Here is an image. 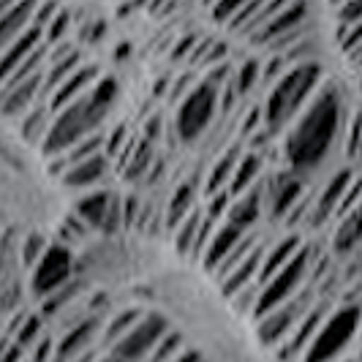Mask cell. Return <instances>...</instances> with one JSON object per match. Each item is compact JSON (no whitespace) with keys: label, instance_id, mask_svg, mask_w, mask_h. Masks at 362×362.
Wrapping results in <instances>:
<instances>
[{"label":"cell","instance_id":"6da1fadb","mask_svg":"<svg viewBox=\"0 0 362 362\" xmlns=\"http://www.w3.org/2000/svg\"><path fill=\"white\" fill-rule=\"evenodd\" d=\"M341 131V98L335 88L319 90L308 101L286 136V158L294 169H313L327 158Z\"/></svg>","mask_w":362,"mask_h":362},{"label":"cell","instance_id":"7a4b0ae2","mask_svg":"<svg viewBox=\"0 0 362 362\" xmlns=\"http://www.w3.org/2000/svg\"><path fill=\"white\" fill-rule=\"evenodd\" d=\"M322 82V66L313 60H303L291 66L286 74H281L272 85L264 107V120L270 131L289 126L297 120V115L308 107V101L316 95V88Z\"/></svg>","mask_w":362,"mask_h":362},{"label":"cell","instance_id":"3957f363","mask_svg":"<svg viewBox=\"0 0 362 362\" xmlns=\"http://www.w3.org/2000/svg\"><path fill=\"white\" fill-rule=\"evenodd\" d=\"M107 112L109 109L101 107L90 93L82 95L79 101L69 104L66 109L54 112L49 134H47V139H44V145H41L44 156H47V158H54V156L66 153L71 145H76L79 139L95 134L98 126H101V120L107 117Z\"/></svg>","mask_w":362,"mask_h":362},{"label":"cell","instance_id":"277c9868","mask_svg":"<svg viewBox=\"0 0 362 362\" xmlns=\"http://www.w3.org/2000/svg\"><path fill=\"white\" fill-rule=\"evenodd\" d=\"M362 313L357 305H346L335 310L325 325L319 327V332L313 335L310 346L303 354V362H332L341 357L346 346L354 341L357 329H360Z\"/></svg>","mask_w":362,"mask_h":362},{"label":"cell","instance_id":"5b68a950","mask_svg":"<svg viewBox=\"0 0 362 362\" xmlns=\"http://www.w3.org/2000/svg\"><path fill=\"white\" fill-rule=\"evenodd\" d=\"M218 109V85H213L210 79L199 82L197 88L185 93L180 109H177V120L175 128L180 134L182 142H194L207 131V126L213 123V115Z\"/></svg>","mask_w":362,"mask_h":362},{"label":"cell","instance_id":"8992f818","mask_svg":"<svg viewBox=\"0 0 362 362\" xmlns=\"http://www.w3.org/2000/svg\"><path fill=\"white\" fill-rule=\"evenodd\" d=\"M308 264H310L308 248H300L297 256L291 259L284 270H278L267 284L259 286V297H256V305H254L256 319L264 316L267 310L278 308L281 303H286V300H291V297L297 294L300 284H303L305 275H308Z\"/></svg>","mask_w":362,"mask_h":362},{"label":"cell","instance_id":"52a82bcc","mask_svg":"<svg viewBox=\"0 0 362 362\" xmlns=\"http://www.w3.org/2000/svg\"><path fill=\"white\" fill-rule=\"evenodd\" d=\"M169 329H172V327H169L163 313H145L120 341H115V344L109 346V349H112V357H117V360H123V362L147 360L150 351L156 349V344L161 341Z\"/></svg>","mask_w":362,"mask_h":362},{"label":"cell","instance_id":"ba28073f","mask_svg":"<svg viewBox=\"0 0 362 362\" xmlns=\"http://www.w3.org/2000/svg\"><path fill=\"white\" fill-rule=\"evenodd\" d=\"M313 308V294L310 291H297L291 300L281 303L278 308L267 310L264 316H259V325H256V335L262 338L264 346H278L286 341L294 327L303 322V316Z\"/></svg>","mask_w":362,"mask_h":362},{"label":"cell","instance_id":"9c48e42d","mask_svg":"<svg viewBox=\"0 0 362 362\" xmlns=\"http://www.w3.org/2000/svg\"><path fill=\"white\" fill-rule=\"evenodd\" d=\"M33 278H30V289L36 294L38 300L49 297L57 289H63L69 281L74 278V256L69 251V245H47L44 256L36 262L33 267Z\"/></svg>","mask_w":362,"mask_h":362},{"label":"cell","instance_id":"30bf717a","mask_svg":"<svg viewBox=\"0 0 362 362\" xmlns=\"http://www.w3.org/2000/svg\"><path fill=\"white\" fill-rule=\"evenodd\" d=\"M38 93H44V69L0 90V115L22 117L28 109L38 104Z\"/></svg>","mask_w":362,"mask_h":362},{"label":"cell","instance_id":"8fae6325","mask_svg":"<svg viewBox=\"0 0 362 362\" xmlns=\"http://www.w3.org/2000/svg\"><path fill=\"white\" fill-rule=\"evenodd\" d=\"M41 44H44V30L30 22L11 44L6 47V52L0 54V90L6 88V82L19 71V66L36 52Z\"/></svg>","mask_w":362,"mask_h":362},{"label":"cell","instance_id":"7c38bea8","mask_svg":"<svg viewBox=\"0 0 362 362\" xmlns=\"http://www.w3.org/2000/svg\"><path fill=\"white\" fill-rule=\"evenodd\" d=\"M101 79V71H98V66L95 63H85V66H79L76 71L69 76V79H63L52 93H49V112H60V109H66L69 104L74 101H79L82 95H88L90 88Z\"/></svg>","mask_w":362,"mask_h":362},{"label":"cell","instance_id":"4fadbf2b","mask_svg":"<svg viewBox=\"0 0 362 362\" xmlns=\"http://www.w3.org/2000/svg\"><path fill=\"white\" fill-rule=\"evenodd\" d=\"M98 325H101V322H98L95 316H88V319H79L76 325L69 327V329L54 341L52 362H71L74 357H79L82 351L93 349Z\"/></svg>","mask_w":362,"mask_h":362},{"label":"cell","instance_id":"5bb4252c","mask_svg":"<svg viewBox=\"0 0 362 362\" xmlns=\"http://www.w3.org/2000/svg\"><path fill=\"white\" fill-rule=\"evenodd\" d=\"M322 325H325V305H316V308H310L308 313L303 316V322L286 335V341L278 344V357H281L284 362L303 360L305 349L310 346L313 335L319 332V327Z\"/></svg>","mask_w":362,"mask_h":362},{"label":"cell","instance_id":"9a60e30c","mask_svg":"<svg viewBox=\"0 0 362 362\" xmlns=\"http://www.w3.org/2000/svg\"><path fill=\"white\" fill-rule=\"evenodd\" d=\"M245 235H248V232L235 226V223H223L221 229H216L213 237H210V243H207V248L202 251V264H204V270L216 272L218 267L226 262V256L232 254L237 245L243 243Z\"/></svg>","mask_w":362,"mask_h":362},{"label":"cell","instance_id":"2e32d148","mask_svg":"<svg viewBox=\"0 0 362 362\" xmlns=\"http://www.w3.org/2000/svg\"><path fill=\"white\" fill-rule=\"evenodd\" d=\"M351 182H354V175H351L349 169L338 172L332 180L327 182V188L322 191V197H319L316 207H313V213H310L313 226H322L325 221H329L332 216H338V210H341V204H344L346 194H349V188H351Z\"/></svg>","mask_w":362,"mask_h":362},{"label":"cell","instance_id":"e0dca14e","mask_svg":"<svg viewBox=\"0 0 362 362\" xmlns=\"http://www.w3.org/2000/svg\"><path fill=\"white\" fill-rule=\"evenodd\" d=\"M262 259H264V248L256 245L251 254L245 256L240 264H235L232 270L221 278V289L226 297H235L237 291H243L251 284H259V270H262Z\"/></svg>","mask_w":362,"mask_h":362},{"label":"cell","instance_id":"ac0fdd59","mask_svg":"<svg viewBox=\"0 0 362 362\" xmlns=\"http://www.w3.org/2000/svg\"><path fill=\"white\" fill-rule=\"evenodd\" d=\"M107 172H109L107 156L98 153V156L88 158V161H79V163H74V166H69V169L60 175V182L74 188V191H85V188L98 185V182L107 177Z\"/></svg>","mask_w":362,"mask_h":362},{"label":"cell","instance_id":"d6986e66","mask_svg":"<svg viewBox=\"0 0 362 362\" xmlns=\"http://www.w3.org/2000/svg\"><path fill=\"white\" fill-rule=\"evenodd\" d=\"M36 8H38V0H17V3L0 17V54L6 52V47L33 22Z\"/></svg>","mask_w":362,"mask_h":362},{"label":"cell","instance_id":"ffe728a7","mask_svg":"<svg viewBox=\"0 0 362 362\" xmlns=\"http://www.w3.org/2000/svg\"><path fill=\"white\" fill-rule=\"evenodd\" d=\"M112 199H115V194H109V191H90V194H85V197L76 199L74 213L85 221V226H93V229L101 232L104 223H107Z\"/></svg>","mask_w":362,"mask_h":362},{"label":"cell","instance_id":"44dd1931","mask_svg":"<svg viewBox=\"0 0 362 362\" xmlns=\"http://www.w3.org/2000/svg\"><path fill=\"white\" fill-rule=\"evenodd\" d=\"M104 147H107V139H104L98 131L90 134V136H85V139H79V142L69 147L66 153H60V156L49 158V161H52V175L60 177L69 166H74V163H79V161H88V158H93V156H98Z\"/></svg>","mask_w":362,"mask_h":362},{"label":"cell","instance_id":"7402d4cb","mask_svg":"<svg viewBox=\"0 0 362 362\" xmlns=\"http://www.w3.org/2000/svg\"><path fill=\"white\" fill-rule=\"evenodd\" d=\"M49 126H52V112L47 104H36L19 117V134L28 145H44Z\"/></svg>","mask_w":362,"mask_h":362},{"label":"cell","instance_id":"603a6c76","mask_svg":"<svg viewBox=\"0 0 362 362\" xmlns=\"http://www.w3.org/2000/svg\"><path fill=\"white\" fill-rule=\"evenodd\" d=\"M300 248H303V245H300V240H297V237H284L281 243H275L270 251L264 254V259H262L259 286H262V284H267V281H270L278 270H284L291 259L297 256V251H300Z\"/></svg>","mask_w":362,"mask_h":362},{"label":"cell","instance_id":"cb8c5ba5","mask_svg":"<svg viewBox=\"0 0 362 362\" xmlns=\"http://www.w3.org/2000/svg\"><path fill=\"white\" fill-rule=\"evenodd\" d=\"M262 216V194L259 188H248L245 194H240L232 204H229V223H235L240 229H251Z\"/></svg>","mask_w":362,"mask_h":362},{"label":"cell","instance_id":"d4e9b609","mask_svg":"<svg viewBox=\"0 0 362 362\" xmlns=\"http://www.w3.org/2000/svg\"><path fill=\"white\" fill-rule=\"evenodd\" d=\"M338 232H335V251H351L354 245H360L362 240V199L346 213V216L338 218Z\"/></svg>","mask_w":362,"mask_h":362},{"label":"cell","instance_id":"484cf974","mask_svg":"<svg viewBox=\"0 0 362 362\" xmlns=\"http://www.w3.org/2000/svg\"><path fill=\"white\" fill-rule=\"evenodd\" d=\"M303 197V182L297 180V177H281L278 185H275V191H272V216L275 218H289V213L297 207V202Z\"/></svg>","mask_w":362,"mask_h":362},{"label":"cell","instance_id":"4316f807","mask_svg":"<svg viewBox=\"0 0 362 362\" xmlns=\"http://www.w3.org/2000/svg\"><path fill=\"white\" fill-rule=\"evenodd\" d=\"M41 329H44V319L38 313H25V316H17L14 325H11V341L25 351V349H33V346L41 341Z\"/></svg>","mask_w":362,"mask_h":362},{"label":"cell","instance_id":"83f0119b","mask_svg":"<svg viewBox=\"0 0 362 362\" xmlns=\"http://www.w3.org/2000/svg\"><path fill=\"white\" fill-rule=\"evenodd\" d=\"M191 210H194V185H191V182H182V185L175 188L172 199L166 204V229L175 232V229L180 226V221L188 216Z\"/></svg>","mask_w":362,"mask_h":362},{"label":"cell","instance_id":"f1b7e54d","mask_svg":"<svg viewBox=\"0 0 362 362\" xmlns=\"http://www.w3.org/2000/svg\"><path fill=\"white\" fill-rule=\"evenodd\" d=\"M259 175H262V158L259 156H243L235 166V175H232V182H229V194L232 197L245 194L248 188H254Z\"/></svg>","mask_w":362,"mask_h":362},{"label":"cell","instance_id":"f546056e","mask_svg":"<svg viewBox=\"0 0 362 362\" xmlns=\"http://www.w3.org/2000/svg\"><path fill=\"white\" fill-rule=\"evenodd\" d=\"M123 156H126V161H128V166L123 169V177H126V180H139L147 172L150 161H153V145H150L147 139H139V142H134L131 147L126 145Z\"/></svg>","mask_w":362,"mask_h":362},{"label":"cell","instance_id":"4dcf8cb0","mask_svg":"<svg viewBox=\"0 0 362 362\" xmlns=\"http://www.w3.org/2000/svg\"><path fill=\"white\" fill-rule=\"evenodd\" d=\"M202 223H204V213L197 210V207L180 221V226L175 229V245H177L180 254H194L197 237H199V232H202Z\"/></svg>","mask_w":362,"mask_h":362},{"label":"cell","instance_id":"1f68e13d","mask_svg":"<svg viewBox=\"0 0 362 362\" xmlns=\"http://www.w3.org/2000/svg\"><path fill=\"white\" fill-rule=\"evenodd\" d=\"M237 158L235 153H223L216 163H213V169H210V175H207V194L213 197L218 191H229V182H232V175H235V166H237Z\"/></svg>","mask_w":362,"mask_h":362},{"label":"cell","instance_id":"d6a6232c","mask_svg":"<svg viewBox=\"0 0 362 362\" xmlns=\"http://www.w3.org/2000/svg\"><path fill=\"white\" fill-rule=\"evenodd\" d=\"M145 313L139 308H128V310H120L117 316H112L107 322V329H104V341H107L109 346L115 344V341H120L123 335H126L131 327L136 325L139 319H142Z\"/></svg>","mask_w":362,"mask_h":362},{"label":"cell","instance_id":"836d02e7","mask_svg":"<svg viewBox=\"0 0 362 362\" xmlns=\"http://www.w3.org/2000/svg\"><path fill=\"white\" fill-rule=\"evenodd\" d=\"M180 351H182V335L180 332H175V329H169L161 341L156 344V349L150 351L147 360L150 362H172Z\"/></svg>","mask_w":362,"mask_h":362},{"label":"cell","instance_id":"e575fe53","mask_svg":"<svg viewBox=\"0 0 362 362\" xmlns=\"http://www.w3.org/2000/svg\"><path fill=\"white\" fill-rule=\"evenodd\" d=\"M47 245H49V243H47V240H44L41 235H38V232H30V235L22 240V248H19V254H22V262H25V264L33 270V267H36V262L41 259V256H44V251H47Z\"/></svg>","mask_w":362,"mask_h":362},{"label":"cell","instance_id":"d590c367","mask_svg":"<svg viewBox=\"0 0 362 362\" xmlns=\"http://www.w3.org/2000/svg\"><path fill=\"white\" fill-rule=\"evenodd\" d=\"M346 156L360 161L362 158V112L351 115V123H349V134H346Z\"/></svg>","mask_w":362,"mask_h":362},{"label":"cell","instance_id":"8d00e7d4","mask_svg":"<svg viewBox=\"0 0 362 362\" xmlns=\"http://www.w3.org/2000/svg\"><path fill=\"white\" fill-rule=\"evenodd\" d=\"M338 44L346 54H351L362 44V19L354 25H338Z\"/></svg>","mask_w":362,"mask_h":362},{"label":"cell","instance_id":"74e56055","mask_svg":"<svg viewBox=\"0 0 362 362\" xmlns=\"http://www.w3.org/2000/svg\"><path fill=\"white\" fill-rule=\"evenodd\" d=\"M66 30H69V14L66 11H57L52 19H49V25L44 28V38H47V44H60L63 36H66Z\"/></svg>","mask_w":362,"mask_h":362},{"label":"cell","instance_id":"f35d334b","mask_svg":"<svg viewBox=\"0 0 362 362\" xmlns=\"http://www.w3.org/2000/svg\"><path fill=\"white\" fill-rule=\"evenodd\" d=\"M248 3H251V0H216V3H213V19L226 25V22L235 17L240 8H245Z\"/></svg>","mask_w":362,"mask_h":362},{"label":"cell","instance_id":"ab89813d","mask_svg":"<svg viewBox=\"0 0 362 362\" xmlns=\"http://www.w3.org/2000/svg\"><path fill=\"white\" fill-rule=\"evenodd\" d=\"M256 79H259V63H256V60L243 63V69L237 71V79H235L237 93H248L256 85Z\"/></svg>","mask_w":362,"mask_h":362},{"label":"cell","instance_id":"60d3db41","mask_svg":"<svg viewBox=\"0 0 362 362\" xmlns=\"http://www.w3.org/2000/svg\"><path fill=\"white\" fill-rule=\"evenodd\" d=\"M362 19V0H346L335 8V22L338 25H354Z\"/></svg>","mask_w":362,"mask_h":362},{"label":"cell","instance_id":"b9f144b4","mask_svg":"<svg viewBox=\"0 0 362 362\" xmlns=\"http://www.w3.org/2000/svg\"><path fill=\"white\" fill-rule=\"evenodd\" d=\"M229 204H232V194L223 188V191H218L210 197V204H207V210H204V216L210 218V221H218V216L226 210L229 213Z\"/></svg>","mask_w":362,"mask_h":362},{"label":"cell","instance_id":"7bdbcfd3","mask_svg":"<svg viewBox=\"0 0 362 362\" xmlns=\"http://www.w3.org/2000/svg\"><path fill=\"white\" fill-rule=\"evenodd\" d=\"M0 362H22V349L11 338H0Z\"/></svg>","mask_w":362,"mask_h":362},{"label":"cell","instance_id":"ee69618b","mask_svg":"<svg viewBox=\"0 0 362 362\" xmlns=\"http://www.w3.org/2000/svg\"><path fill=\"white\" fill-rule=\"evenodd\" d=\"M52 354H54V341L52 338H41L33 346V360L30 362H52Z\"/></svg>","mask_w":362,"mask_h":362},{"label":"cell","instance_id":"f6af8a7d","mask_svg":"<svg viewBox=\"0 0 362 362\" xmlns=\"http://www.w3.org/2000/svg\"><path fill=\"white\" fill-rule=\"evenodd\" d=\"M172 362H204V357H202L199 351H180Z\"/></svg>","mask_w":362,"mask_h":362},{"label":"cell","instance_id":"bcb514c9","mask_svg":"<svg viewBox=\"0 0 362 362\" xmlns=\"http://www.w3.org/2000/svg\"><path fill=\"white\" fill-rule=\"evenodd\" d=\"M71 362H98V351H95V349H88V351H82L79 357H74Z\"/></svg>","mask_w":362,"mask_h":362},{"label":"cell","instance_id":"7dc6e473","mask_svg":"<svg viewBox=\"0 0 362 362\" xmlns=\"http://www.w3.org/2000/svg\"><path fill=\"white\" fill-rule=\"evenodd\" d=\"M349 60H351V63H354L357 69H362V44L357 47V49H354V52L349 54Z\"/></svg>","mask_w":362,"mask_h":362},{"label":"cell","instance_id":"c3c4849f","mask_svg":"<svg viewBox=\"0 0 362 362\" xmlns=\"http://www.w3.org/2000/svg\"><path fill=\"white\" fill-rule=\"evenodd\" d=\"M98 362H123V360H117V357H112V354H109V357H98Z\"/></svg>","mask_w":362,"mask_h":362},{"label":"cell","instance_id":"681fc988","mask_svg":"<svg viewBox=\"0 0 362 362\" xmlns=\"http://www.w3.org/2000/svg\"><path fill=\"white\" fill-rule=\"evenodd\" d=\"M341 3H346V0H329V6H332V8H338Z\"/></svg>","mask_w":362,"mask_h":362}]
</instances>
